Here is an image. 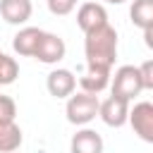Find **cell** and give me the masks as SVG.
Instances as JSON below:
<instances>
[{
    "mask_svg": "<svg viewBox=\"0 0 153 153\" xmlns=\"http://www.w3.org/2000/svg\"><path fill=\"white\" fill-rule=\"evenodd\" d=\"M103 24H108V12H105V7L100 2H84L79 7V12H76V26L84 33H88V31L103 26Z\"/></svg>",
    "mask_w": 153,
    "mask_h": 153,
    "instance_id": "cell-8",
    "label": "cell"
},
{
    "mask_svg": "<svg viewBox=\"0 0 153 153\" xmlns=\"http://www.w3.org/2000/svg\"><path fill=\"white\" fill-rule=\"evenodd\" d=\"M67 53V45L65 41L57 36V33H50V31H43L36 50H33V57L43 65H57Z\"/></svg>",
    "mask_w": 153,
    "mask_h": 153,
    "instance_id": "cell-5",
    "label": "cell"
},
{
    "mask_svg": "<svg viewBox=\"0 0 153 153\" xmlns=\"http://www.w3.org/2000/svg\"><path fill=\"white\" fill-rule=\"evenodd\" d=\"M127 122L131 124L134 134H136L141 141L153 143V103L141 100V103H136L134 108H129Z\"/></svg>",
    "mask_w": 153,
    "mask_h": 153,
    "instance_id": "cell-4",
    "label": "cell"
},
{
    "mask_svg": "<svg viewBox=\"0 0 153 153\" xmlns=\"http://www.w3.org/2000/svg\"><path fill=\"white\" fill-rule=\"evenodd\" d=\"M31 12H33V5L31 0H0V14L7 24H26L31 19Z\"/></svg>",
    "mask_w": 153,
    "mask_h": 153,
    "instance_id": "cell-9",
    "label": "cell"
},
{
    "mask_svg": "<svg viewBox=\"0 0 153 153\" xmlns=\"http://www.w3.org/2000/svg\"><path fill=\"white\" fill-rule=\"evenodd\" d=\"M69 151L72 153H103V136L96 129H79L72 141H69Z\"/></svg>",
    "mask_w": 153,
    "mask_h": 153,
    "instance_id": "cell-10",
    "label": "cell"
},
{
    "mask_svg": "<svg viewBox=\"0 0 153 153\" xmlns=\"http://www.w3.org/2000/svg\"><path fill=\"white\" fill-rule=\"evenodd\" d=\"M98 105H100V100H98V96H93V93H86V91L72 93V96L67 98V108H65L67 122H72V124H76V127H86L88 122L96 120Z\"/></svg>",
    "mask_w": 153,
    "mask_h": 153,
    "instance_id": "cell-2",
    "label": "cell"
},
{
    "mask_svg": "<svg viewBox=\"0 0 153 153\" xmlns=\"http://www.w3.org/2000/svg\"><path fill=\"white\" fill-rule=\"evenodd\" d=\"M41 36H43V29H36V26H24V29H19L17 36L12 38L14 53L22 55V57H33V50H36Z\"/></svg>",
    "mask_w": 153,
    "mask_h": 153,
    "instance_id": "cell-11",
    "label": "cell"
},
{
    "mask_svg": "<svg viewBox=\"0 0 153 153\" xmlns=\"http://www.w3.org/2000/svg\"><path fill=\"white\" fill-rule=\"evenodd\" d=\"M129 17L134 26H139L141 31L151 29L153 26V0H134L129 7Z\"/></svg>",
    "mask_w": 153,
    "mask_h": 153,
    "instance_id": "cell-14",
    "label": "cell"
},
{
    "mask_svg": "<svg viewBox=\"0 0 153 153\" xmlns=\"http://www.w3.org/2000/svg\"><path fill=\"white\" fill-rule=\"evenodd\" d=\"M112 96H122L127 100H134L141 91H143V84H141V76H139V67L134 65H122L115 76H112Z\"/></svg>",
    "mask_w": 153,
    "mask_h": 153,
    "instance_id": "cell-3",
    "label": "cell"
},
{
    "mask_svg": "<svg viewBox=\"0 0 153 153\" xmlns=\"http://www.w3.org/2000/svg\"><path fill=\"white\" fill-rule=\"evenodd\" d=\"M139 76H141L143 91H151V88H153V60H146V62L139 67Z\"/></svg>",
    "mask_w": 153,
    "mask_h": 153,
    "instance_id": "cell-18",
    "label": "cell"
},
{
    "mask_svg": "<svg viewBox=\"0 0 153 153\" xmlns=\"http://www.w3.org/2000/svg\"><path fill=\"white\" fill-rule=\"evenodd\" d=\"M17 117V103L10 96H0V122H14Z\"/></svg>",
    "mask_w": 153,
    "mask_h": 153,
    "instance_id": "cell-16",
    "label": "cell"
},
{
    "mask_svg": "<svg viewBox=\"0 0 153 153\" xmlns=\"http://www.w3.org/2000/svg\"><path fill=\"white\" fill-rule=\"evenodd\" d=\"M127 115H129V100L122 96H110L98 105V117L108 124V127H124L127 124Z\"/></svg>",
    "mask_w": 153,
    "mask_h": 153,
    "instance_id": "cell-6",
    "label": "cell"
},
{
    "mask_svg": "<svg viewBox=\"0 0 153 153\" xmlns=\"http://www.w3.org/2000/svg\"><path fill=\"white\" fill-rule=\"evenodd\" d=\"M24 136L17 122H0V153H12L19 151Z\"/></svg>",
    "mask_w": 153,
    "mask_h": 153,
    "instance_id": "cell-13",
    "label": "cell"
},
{
    "mask_svg": "<svg viewBox=\"0 0 153 153\" xmlns=\"http://www.w3.org/2000/svg\"><path fill=\"white\" fill-rule=\"evenodd\" d=\"M45 86H48V93H50L53 98H69V96L74 93V88H76V76H74L69 69L57 67V69H53V72L48 74Z\"/></svg>",
    "mask_w": 153,
    "mask_h": 153,
    "instance_id": "cell-7",
    "label": "cell"
},
{
    "mask_svg": "<svg viewBox=\"0 0 153 153\" xmlns=\"http://www.w3.org/2000/svg\"><path fill=\"white\" fill-rule=\"evenodd\" d=\"M12 153H17V151H12Z\"/></svg>",
    "mask_w": 153,
    "mask_h": 153,
    "instance_id": "cell-21",
    "label": "cell"
},
{
    "mask_svg": "<svg viewBox=\"0 0 153 153\" xmlns=\"http://www.w3.org/2000/svg\"><path fill=\"white\" fill-rule=\"evenodd\" d=\"M105 2H110V5H122V2H127V0H105Z\"/></svg>",
    "mask_w": 153,
    "mask_h": 153,
    "instance_id": "cell-20",
    "label": "cell"
},
{
    "mask_svg": "<svg viewBox=\"0 0 153 153\" xmlns=\"http://www.w3.org/2000/svg\"><path fill=\"white\" fill-rule=\"evenodd\" d=\"M17 76H19V65H17V60L0 50V86L12 84Z\"/></svg>",
    "mask_w": 153,
    "mask_h": 153,
    "instance_id": "cell-15",
    "label": "cell"
},
{
    "mask_svg": "<svg viewBox=\"0 0 153 153\" xmlns=\"http://www.w3.org/2000/svg\"><path fill=\"white\" fill-rule=\"evenodd\" d=\"M143 38H146V45L153 48V26L151 29H143Z\"/></svg>",
    "mask_w": 153,
    "mask_h": 153,
    "instance_id": "cell-19",
    "label": "cell"
},
{
    "mask_svg": "<svg viewBox=\"0 0 153 153\" xmlns=\"http://www.w3.org/2000/svg\"><path fill=\"white\" fill-rule=\"evenodd\" d=\"M79 84H81V91L98 96V93H100V91H105V88H108V84H110V69L86 67V74L79 79Z\"/></svg>",
    "mask_w": 153,
    "mask_h": 153,
    "instance_id": "cell-12",
    "label": "cell"
},
{
    "mask_svg": "<svg viewBox=\"0 0 153 153\" xmlns=\"http://www.w3.org/2000/svg\"><path fill=\"white\" fill-rule=\"evenodd\" d=\"M84 53H86V67L112 69L117 57V31L110 24L88 31L84 41Z\"/></svg>",
    "mask_w": 153,
    "mask_h": 153,
    "instance_id": "cell-1",
    "label": "cell"
},
{
    "mask_svg": "<svg viewBox=\"0 0 153 153\" xmlns=\"http://www.w3.org/2000/svg\"><path fill=\"white\" fill-rule=\"evenodd\" d=\"M45 2H48V10H50L53 14L65 17V14H69V12L76 7L79 0H45Z\"/></svg>",
    "mask_w": 153,
    "mask_h": 153,
    "instance_id": "cell-17",
    "label": "cell"
}]
</instances>
